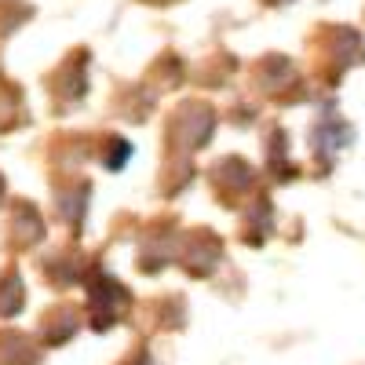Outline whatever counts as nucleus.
<instances>
[{"instance_id": "nucleus-1", "label": "nucleus", "mask_w": 365, "mask_h": 365, "mask_svg": "<svg viewBox=\"0 0 365 365\" xmlns=\"http://www.w3.org/2000/svg\"><path fill=\"white\" fill-rule=\"evenodd\" d=\"M88 299H91V322H96V329H106V325L117 322L120 311H125L128 292L120 289L117 282H106V278H103V285H91Z\"/></svg>"}]
</instances>
